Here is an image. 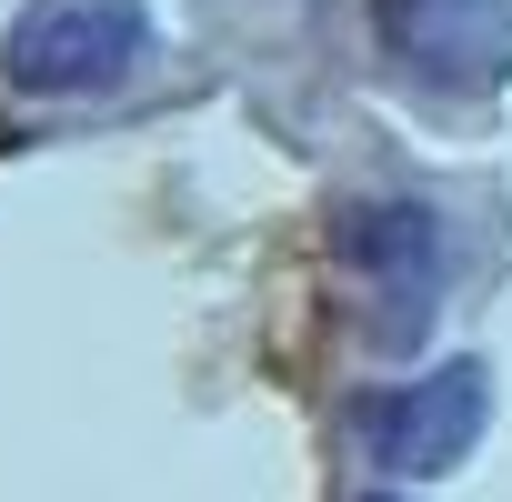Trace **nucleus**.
Segmentation results:
<instances>
[{
    "instance_id": "nucleus-5",
    "label": "nucleus",
    "mask_w": 512,
    "mask_h": 502,
    "mask_svg": "<svg viewBox=\"0 0 512 502\" xmlns=\"http://www.w3.org/2000/svg\"><path fill=\"white\" fill-rule=\"evenodd\" d=\"M372 502H402V492H372Z\"/></svg>"
},
{
    "instance_id": "nucleus-4",
    "label": "nucleus",
    "mask_w": 512,
    "mask_h": 502,
    "mask_svg": "<svg viewBox=\"0 0 512 502\" xmlns=\"http://www.w3.org/2000/svg\"><path fill=\"white\" fill-rule=\"evenodd\" d=\"M342 262L372 282L382 342H412L422 312H432L442 282H452V231H442L432 201H362V211L342 221Z\"/></svg>"
},
{
    "instance_id": "nucleus-3",
    "label": "nucleus",
    "mask_w": 512,
    "mask_h": 502,
    "mask_svg": "<svg viewBox=\"0 0 512 502\" xmlns=\"http://www.w3.org/2000/svg\"><path fill=\"white\" fill-rule=\"evenodd\" d=\"M372 41L392 71L432 91H502L512 81V0H372Z\"/></svg>"
},
{
    "instance_id": "nucleus-1",
    "label": "nucleus",
    "mask_w": 512,
    "mask_h": 502,
    "mask_svg": "<svg viewBox=\"0 0 512 502\" xmlns=\"http://www.w3.org/2000/svg\"><path fill=\"white\" fill-rule=\"evenodd\" d=\"M151 0H31L0 41V71L41 101H81V91H121L151 61Z\"/></svg>"
},
{
    "instance_id": "nucleus-2",
    "label": "nucleus",
    "mask_w": 512,
    "mask_h": 502,
    "mask_svg": "<svg viewBox=\"0 0 512 502\" xmlns=\"http://www.w3.org/2000/svg\"><path fill=\"white\" fill-rule=\"evenodd\" d=\"M482 432H492V372H482L472 352H462V362H432V372H412V382H392V392L362 402V452H372V472H392V482L452 472Z\"/></svg>"
}]
</instances>
